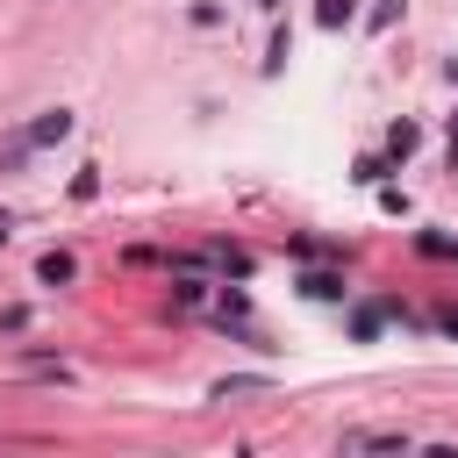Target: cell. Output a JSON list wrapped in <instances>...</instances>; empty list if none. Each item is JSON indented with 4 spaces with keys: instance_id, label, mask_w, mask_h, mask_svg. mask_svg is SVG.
I'll return each instance as SVG.
<instances>
[{
    "instance_id": "6da1fadb",
    "label": "cell",
    "mask_w": 458,
    "mask_h": 458,
    "mask_svg": "<svg viewBox=\"0 0 458 458\" xmlns=\"http://www.w3.org/2000/svg\"><path fill=\"white\" fill-rule=\"evenodd\" d=\"M57 136H72V114H64V107H50V114H36V122L21 129L29 150H36V143H57Z\"/></svg>"
},
{
    "instance_id": "7a4b0ae2",
    "label": "cell",
    "mask_w": 458,
    "mask_h": 458,
    "mask_svg": "<svg viewBox=\"0 0 458 458\" xmlns=\"http://www.w3.org/2000/svg\"><path fill=\"white\" fill-rule=\"evenodd\" d=\"M72 272H79V265H72V250H43V258H36V279H43V286H64Z\"/></svg>"
},
{
    "instance_id": "8992f818",
    "label": "cell",
    "mask_w": 458,
    "mask_h": 458,
    "mask_svg": "<svg viewBox=\"0 0 458 458\" xmlns=\"http://www.w3.org/2000/svg\"><path fill=\"white\" fill-rule=\"evenodd\" d=\"M386 150L408 157V150H415V122H394V129H386Z\"/></svg>"
},
{
    "instance_id": "277c9868",
    "label": "cell",
    "mask_w": 458,
    "mask_h": 458,
    "mask_svg": "<svg viewBox=\"0 0 458 458\" xmlns=\"http://www.w3.org/2000/svg\"><path fill=\"white\" fill-rule=\"evenodd\" d=\"M301 286H308L315 301H344V272H308Z\"/></svg>"
},
{
    "instance_id": "52a82bcc",
    "label": "cell",
    "mask_w": 458,
    "mask_h": 458,
    "mask_svg": "<svg viewBox=\"0 0 458 458\" xmlns=\"http://www.w3.org/2000/svg\"><path fill=\"white\" fill-rule=\"evenodd\" d=\"M415 250H422V258H458V243H451V236H429V229L415 236Z\"/></svg>"
},
{
    "instance_id": "5b68a950",
    "label": "cell",
    "mask_w": 458,
    "mask_h": 458,
    "mask_svg": "<svg viewBox=\"0 0 458 458\" xmlns=\"http://www.w3.org/2000/svg\"><path fill=\"white\" fill-rule=\"evenodd\" d=\"M315 21H322V29H344V21H351V0H315Z\"/></svg>"
},
{
    "instance_id": "9c48e42d",
    "label": "cell",
    "mask_w": 458,
    "mask_h": 458,
    "mask_svg": "<svg viewBox=\"0 0 458 458\" xmlns=\"http://www.w3.org/2000/svg\"><path fill=\"white\" fill-rule=\"evenodd\" d=\"M250 7H258V14H279V0H250Z\"/></svg>"
},
{
    "instance_id": "30bf717a",
    "label": "cell",
    "mask_w": 458,
    "mask_h": 458,
    "mask_svg": "<svg viewBox=\"0 0 458 458\" xmlns=\"http://www.w3.org/2000/svg\"><path fill=\"white\" fill-rule=\"evenodd\" d=\"M451 172H458V129H451Z\"/></svg>"
},
{
    "instance_id": "3957f363",
    "label": "cell",
    "mask_w": 458,
    "mask_h": 458,
    "mask_svg": "<svg viewBox=\"0 0 458 458\" xmlns=\"http://www.w3.org/2000/svg\"><path fill=\"white\" fill-rule=\"evenodd\" d=\"M351 451H408V437H401V429H358Z\"/></svg>"
},
{
    "instance_id": "ba28073f",
    "label": "cell",
    "mask_w": 458,
    "mask_h": 458,
    "mask_svg": "<svg viewBox=\"0 0 458 458\" xmlns=\"http://www.w3.org/2000/svg\"><path fill=\"white\" fill-rule=\"evenodd\" d=\"M286 50H293V43H286V29H272V50H265V72H279V64H286Z\"/></svg>"
}]
</instances>
